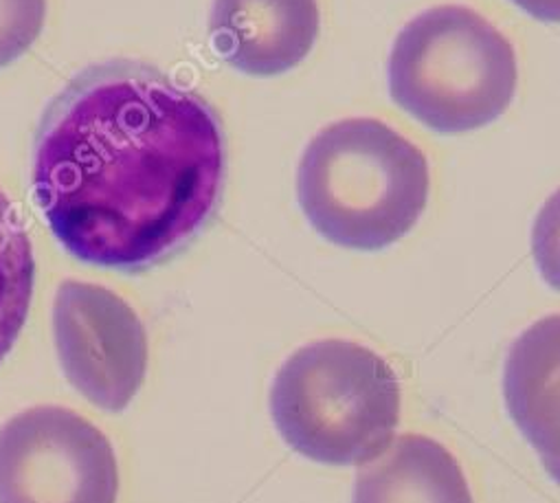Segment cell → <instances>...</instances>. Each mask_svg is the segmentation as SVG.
I'll use <instances>...</instances> for the list:
<instances>
[{
    "label": "cell",
    "mask_w": 560,
    "mask_h": 503,
    "mask_svg": "<svg viewBox=\"0 0 560 503\" xmlns=\"http://www.w3.org/2000/svg\"><path fill=\"white\" fill-rule=\"evenodd\" d=\"M354 503H475L455 455L424 435H402L357 477Z\"/></svg>",
    "instance_id": "cell-9"
},
{
    "label": "cell",
    "mask_w": 560,
    "mask_h": 503,
    "mask_svg": "<svg viewBox=\"0 0 560 503\" xmlns=\"http://www.w3.org/2000/svg\"><path fill=\"white\" fill-rule=\"evenodd\" d=\"M503 398L518 433L560 486V315L542 317L512 343Z\"/></svg>",
    "instance_id": "cell-8"
},
{
    "label": "cell",
    "mask_w": 560,
    "mask_h": 503,
    "mask_svg": "<svg viewBox=\"0 0 560 503\" xmlns=\"http://www.w3.org/2000/svg\"><path fill=\"white\" fill-rule=\"evenodd\" d=\"M54 335L69 383L93 405L124 411L148 372V335L113 291L65 282L54 306Z\"/></svg>",
    "instance_id": "cell-6"
},
{
    "label": "cell",
    "mask_w": 560,
    "mask_h": 503,
    "mask_svg": "<svg viewBox=\"0 0 560 503\" xmlns=\"http://www.w3.org/2000/svg\"><path fill=\"white\" fill-rule=\"evenodd\" d=\"M532 254L542 280L560 291V189L540 207L532 229Z\"/></svg>",
    "instance_id": "cell-12"
},
{
    "label": "cell",
    "mask_w": 560,
    "mask_h": 503,
    "mask_svg": "<svg viewBox=\"0 0 560 503\" xmlns=\"http://www.w3.org/2000/svg\"><path fill=\"white\" fill-rule=\"evenodd\" d=\"M319 27L317 0H213L209 21L220 58L253 78L300 67L313 51Z\"/></svg>",
    "instance_id": "cell-7"
},
{
    "label": "cell",
    "mask_w": 560,
    "mask_h": 503,
    "mask_svg": "<svg viewBox=\"0 0 560 503\" xmlns=\"http://www.w3.org/2000/svg\"><path fill=\"white\" fill-rule=\"evenodd\" d=\"M402 391L392 365L354 341L326 339L300 348L279 367L272 422L300 455L326 466L378 459L400 424Z\"/></svg>",
    "instance_id": "cell-3"
},
{
    "label": "cell",
    "mask_w": 560,
    "mask_h": 503,
    "mask_svg": "<svg viewBox=\"0 0 560 503\" xmlns=\"http://www.w3.org/2000/svg\"><path fill=\"white\" fill-rule=\"evenodd\" d=\"M47 21V0H0V69L25 56Z\"/></svg>",
    "instance_id": "cell-11"
},
{
    "label": "cell",
    "mask_w": 560,
    "mask_h": 503,
    "mask_svg": "<svg viewBox=\"0 0 560 503\" xmlns=\"http://www.w3.org/2000/svg\"><path fill=\"white\" fill-rule=\"evenodd\" d=\"M518 67L510 40L481 14L442 5L402 27L389 58L392 100L444 134L483 128L514 100Z\"/></svg>",
    "instance_id": "cell-4"
},
{
    "label": "cell",
    "mask_w": 560,
    "mask_h": 503,
    "mask_svg": "<svg viewBox=\"0 0 560 503\" xmlns=\"http://www.w3.org/2000/svg\"><path fill=\"white\" fill-rule=\"evenodd\" d=\"M215 110L163 71L113 60L82 71L47 106L34 196L80 262L148 271L211 220L224 185Z\"/></svg>",
    "instance_id": "cell-1"
},
{
    "label": "cell",
    "mask_w": 560,
    "mask_h": 503,
    "mask_svg": "<svg viewBox=\"0 0 560 503\" xmlns=\"http://www.w3.org/2000/svg\"><path fill=\"white\" fill-rule=\"evenodd\" d=\"M516 8L542 23H560V0H512Z\"/></svg>",
    "instance_id": "cell-13"
},
{
    "label": "cell",
    "mask_w": 560,
    "mask_h": 503,
    "mask_svg": "<svg viewBox=\"0 0 560 503\" xmlns=\"http://www.w3.org/2000/svg\"><path fill=\"white\" fill-rule=\"evenodd\" d=\"M36 258L19 209L0 189V363L16 346L34 297Z\"/></svg>",
    "instance_id": "cell-10"
},
{
    "label": "cell",
    "mask_w": 560,
    "mask_h": 503,
    "mask_svg": "<svg viewBox=\"0 0 560 503\" xmlns=\"http://www.w3.org/2000/svg\"><path fill=\"white\" fill-rule=\"evenodd\" d=\"M110 440L65 407L27 409L0 429V503H117Z\"/></svg>",
    "instance_id": "cell-5"
},
{
    "label": "cell",
    "mask_w": 560,
    "mask_h": 503,
    "mask_svg": "<svg viewBox=\"0 0 560 503\" xmlns=\"http://www.w3.org/2000/svg\"><path fill=\"white\" fill-rule=\"evenodd\" d=\"M429 163L418 145L370 117L324 128L298 169V198L319 235L381 250L402 239L429 202Z\"/></svg>",
    "instance_id": "cell-2"
}]
</instances>
